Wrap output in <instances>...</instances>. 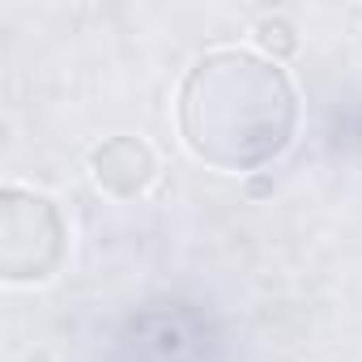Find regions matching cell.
<instances>
[{"label":"cell","mask_w":362,"mask_h":362,"mask_svg":"<svg viewBox=\"0 0 362 362\" xmlns=\"http://www.w3.org/2000/svg\"><path fill=\"white\" fill-rule=\"evenodd\" d=\"M69 252V226L52 197L9 184L0 192V277L13 286H39L60 273Z\"/></svg>","instance_id":"2"},{"label":"cell","mask_w":362,"mask_h":362,"mask_svg":"<svg viewBox=\"0 0 362 362\" xmlns=\"http://www.w3.org/2000/svg\"><path fill=\"white\" fill-rule=\"evenodd\" d=\"M256 39H260V47H269V52H273V60H277V56H290V52L298 47L294 26H290V22H281V18H264V22L256 26Z\"/></svg>","instance_id":"4"},{"label":"cell","mask_w":362,"mask_h":362,"mask_svg":"<svg viewBox=\"0 0 362 362\" xmlns=\"http://www.w3.org/2000/svg\"><path fill=\"white\" fill-rule=\"evenodd\" d=\"M90 170L103 192H111L115 201H132V197L149 192V184L158 179V158L141 136H111V141L94 145Z\"/></svg>","instance_id":"3"},{"label":"cell","mask_w":362,"mask_h":362,"mask_svg":"<svg viewBox=\"0 0 362 362\" xmlns=\"http://www.w3.org/2000/svg\"><path fill=\"white\" fill-rule=\"evenodd\" d=\"M175 119L192 158L243 175L290 149L298 132V90L277 60L247 47H218L179 81Z\"/></svg>","instance_id":"1"}]
</instances>
